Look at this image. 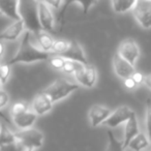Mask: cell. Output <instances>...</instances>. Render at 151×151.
<instances>
[{
  "mask_svg": "<svg viewBox=\"0 0 151 151\" xmlns=\"http://www.w3.org/2000/svg\"><path fill=\"white\" fill-rule=\"evenodd\" d=\"M26 31L25 24L23 20L19 21H14L11 25H9L6 28L0 32V40H4V42H14L17 40L20 36L24 34Z\"/></svg>",
  "mask_w": 151,
  "mask_h": 151,
  "instance_id": "12",
  "label": "cell"
},
{
  "mask_svg": "<svg viewBox=\"0 0 151 151\" xmlns=\"http://www.w3.org/2000/svg\"><path fill=\"white\" fill-rule=\"evenodd\" d=\"M20 14L26 30L31 33L42 30L38 20L37 0H20Z\"/></svg>",
  "mask_w": 151,
  "mask_h": 151,
  "instance_id": "2",
  "label": "cell"
},
{
  "mask_svg": "<svg viewBox=\"0 0 151 151\" xmlns=\"http://www.w3.org/2000/svg\"><path fill=\"white\" fill-rule=\"evenodd\" d=\"M0 129H1V124H0Z\"/></svg>",
  "mask_w": 151,
  "mask_h": 151,
  "instance_id": "41",
  "label": "cell"
},
{
  "mask_svg": "<svg viewBox=\"0 0 151 151\" xmlns=\"http://www.w3.org/2000/svg\"><path fill=\"white\" fill-rule=\"evenodd\" d=\"M9 76H11V65H9L6 62L0 63V79L2 84H5L9 81Z\"/></svg>",
  "mask_w": 151,
  "mask_h": 151,
  "instance_id": "28",
  "label": "cell"
},
{
  "mask_svg": "<svg viewBox=\"0 0 151 151\" xmlns=\"http://www.w3.org/2000/svg\"><path fill=\"white\" fill-rule=\"evenodd\" d=\"M76 81L80 86L85 88H92L96 84L97 81V70L94 65L82 64L78 68V70L73 73Z\"/></svg>",
  "mask_w": 151,
  "mask_h": 151,
  "instance_id": "4",
  "label": "cell"
},
{
  "mask_svg": "<svg viewBox=\"0 0 151 151\" xmlns=\"http://www.w3.org/2000/svg\"><path fill=\"white\" fill-rule=\"evenodd\" d=\"M82 64L83 63L76 62V61L67 60L66 59V62H65V64H64V67L62 68V71L64 73H66V75H73Z\"/></svg>",
  "mask_w": 151,
  "mask_h": 151,
  "instance_id": "27",
  "label": "cell"
},
{
  "mask_svg": "<svg viewBox=\"0 0 151 151\" xmlns=\"http://www.w3.org/2000/svg\"><path fill=\"white\" fill-rule=\"evenodd\" d=\"M117 54H119L123 59L134 65L140 57V48L136 40L127 38L120 42L118 47Z\"/></svg>",
  "mask_w": 151,
  "mask_h": 151,
  "instance_id": "7",
  "label": "cell"
},
{
  "mask_svg": "<svg viewBox=\"0 0 151 151\" xmlns=\"http://www.w3.org/2000/svg\"><path fill=\"white\" fill-rule=\"evenodd\" d=\"M112 110L110 108L106 107L104 105L95 104L89 109L88 111V118L92 127H97L105 123L106 120L111 115Z\"/></svg>",
  "mask_w": 151,
  "mask_h": 151,
  "instance_id": "10",
  "label": "cell"
},
{
  "mask_svg": "<svg viewBox=\"0 0 151 151\" xmlns=\"http://www.w3.org/2000/svg\"><path fill=\"white\" fill-rule=\"evenodd\" d=\"M145 124H146L147 136H150L151 134V99H147L146 101V120H145Z\"/></svg>",
  "mask_w": 151,
  "mask_h": 151,
  "instance_id": "29",
  "label": "cell"
},
{
  "mask_svg": "<svg viewBox=\"0 0 151 151\" xmlns=\"http://www.w3.org/2000/svg\"><path fill=\"white\" fill-rule=\"evenodd\" d=\"M132 78L134 79V81L137 83L138 85L142 84V83H144V80H145V76L143 75L142 73H140V71H134V73H132Z\"/></svg>",
  "mask_w": 151,
  "mask_h": 151,
  "instance_id": "34",
  "label": "cell"
},
{
  "mask_svg": "<svg viewBox=\"0 0 151 151\" xmlns=\"http://www.w3.org/2000/svg\"><path fill=\"white\" fill-rule=\"evenodd\" d=\"M62 57H64L67 60H73L76 62H80L83 64H88V60L86 58V55L83 50L82 46L76 40H70V45L69 48L67 49V51L63 55H61Z\"/></svg>",
  "mask_w": 151,
  "mask_h": 151,
  "instance_id": "15",
  "label": "cell"
},
{
  "mask_svg": "<svg viewBox=\"0 0 151 151\" xmlns=\"http://www.w3.org/2000/svg\"><path fill=\"white\" fill-rule=\"evenodd\" d=\"M9 101V96L7 94V92H5L4 90H0V110L3 109L7 106Z\"/></svg>",
  "mask_w": 151,
  "mask_h": 151,
  "instance_id": "31",
  "label": "cell"
},
{
  "mask_svg": "<svg viewBox=\"0 0 151 151\" xmlns=\"http://www.w3.org/2000/svg\"><path fill=\"white\" fill-rule=\"evenodd\" d=\"M70 45V40H55L52 48V54L54 55H63L67 51Z\"/></svg>",
  "mask_w": 151,
  "mask_h": 151,
  "instance_id": "24",
  "label": "cell"
},
{
  "mask_svg": "<svg viewBox=\"0 0 151 151\" xmlns=\"http://www.w3.org/2000/svg\"><path fill=\"white\" fill-rule=\"evenodd\" d=\"M53 105H54V103L42 91L33 99L31 104V110L37 116H42L48 114L53 109Z\"/></svg>",
  "mask_w": 151,
  "mask_h": 151,
  "instance_id": "13",
  "label": "cell"
},
{
  "mask_svg": "<svg viewBox=\"0 0 151 151\" xmlns=\"http://www.w3.org/2000/svg\"><path fill=\"white\" fill-rule=\"evenodd\" d=\"M148 138H149V140H150V143H151V134H150V136H148Z\"/></svg>",
  "mask_w": 151,
  "mask_h": 151,
  "instance_id": "38",
  "label": "cell"
},
{
  "mask_svg": "<svg viewBox=\"0 0 151 151\" xmlns=\"http://www.w3.org/2000/svg\"><path fill=\"white\" fill-rule=\"evenodd\" d=\"M144 151H151V150H148V148H147V149H145Z\"/></svg>",
  "mask_w": 151,
  "mask_h": 151,
  "instance_id": "39",
  "label": "cell"
},
{
  "mask_svg": "<svg viewBox=\"0 0 151 151\" xmlns=\"http://www.w3.org/2000/svg\"><path fill=\"white\" fill-rule=\"evenodd\" d=\"M31 108L29 107L26 101H17L15 103L11 108V116L12 117H15V116H18L20 114L25 113L26 111H28Z\"/></svg>",
  "mask_w": 151,
  "mask_h": 151,
  "instance_id": "25",
  "label": "cell"
},
{
  "mask_svg": "<svg viewBox=\"0 0 151 151\" xmlns=\"http://www.w3.org/2000/svg\"><path fill=\"white\" fill-rule=\"evenodd\" d=\"M31 34H32L33 42H35L36 46L40 50L48 53H52V48H53V45H54L55 40L48 31L40 30V31L36 32V33H31Z\"/></svg>",
  "mask_w": 151,
  "mask_h": 151,
  "instance_id": "17",
  "label": "cell"
},
{
  "mask_svg": "<svg viewBox=\"0 0 151 151\" xmlns=\"http://www.w3.org/2000/svg\"><path fill=\"white\" fill-rule=\"evenodd\" d=\"M42 1H44L46 4H48L49 6L52 7V9L60 11V9L63 5V1H64V0H42Z\"/></svg>",
  "mask_w": 151,
  "mask_h": 151,
  "instance_id": "30",
  "label": "cell"
},
{
  "mask_svg": "<svg viewBox=\"0 0 151 151\" xmlns=\"http://www.w3.org/2000/svg\"><path fill=\"white\" fill-rule=\"evenodd\" d=\"M0 124H1V129H0V145L15 143L17 141V139H16V132L12 130L6 124L4 123H0Z\"/></svg>",
  "mask_w": 151,
  "mask_h": 151,
  "instance_id": "22",
  "label": "cell"
},
{
  "mask_svg": "<svg viewBox=\"0 0 151 151\" xmlns=\"http://www.w3.org/2000/svg\"><path fill=\"white\" fill-rule=\"evenodd\" d=\"M108 147L107 151H124L125 148L123 147V142L119 141L115 137L112 130H108Z\"/></svg>",
  "mask_w": 151,
  "mask_h": 151,
  "instance_id": "23",
  "label": "cell"
},
{
  "mask_svg": "<svg viewBox=\"0 0 151 151\" xmlns=\"http://www.w3.org/2000/svg\"><path fill=\"white\" fill-rule=\"evenodd\" d=\"M144 84L148 87L149 89H151V75L145 76V80H144Z\"/></svg>",
  "mask_w": 151,
  "mask_h": 151,
  "instance_id": "36",
  "label": "cell"
},
{
  "mask_svg": "<svg viewBox=\"0 0 151 151\" xmlns=\"http://www.w3.org/2000/svg\"><path fill=\"white\" fill-rule=\"evenodd\" d=\"M37 117L38 116L31 109H29L25 113L20 114V115L12 118H13V122L16 125V127H18L19 129H28L34 125Z\"/></svg>",
  "mask_w": 151,
  "mask_h": 151,
  "instance_id": "18",
  "label": "cell"
},
{
  "mask_svg": "<svg viewBox=\"0 0 151 151\" xmlns=\"http://www.w3.org/2000/svg\"><path fill=\"white\" fill-rule=\"evenodd\" d=\"M79 88H80V85L78 83H73L66 79H59L47 87L44 92L50 97L53 103H57L66 99Z\"/></svg>",
  "mask_w": 151,
  "mask_h": 151,
  "instance_id": "3",
  "label": "cell"
},
{
  "mask_svg": "<svg viewBox=\"0 0 151 151\" xmlns=\"http://www.w3.org/2000/svg\"><path fill=\"white\" fill-rule=\"evenodd\" d=\"M16 139L18 142H23L32 146L35 150L40 149L44 144L42 132L33 127L28 128V129H20L16 132Z\"/></svg>",
  "mask_w": 151,
  "mask_h": 151,
  "instance_id": "6",
  "label": "cell"
},
{
  "mask_svg": "<svg viewBox=\"0 0 151 151\" xmlns=\"http://www.w3.org/2000/svg\"><path fill=\"white\" fill-rule=\"evenodd\" d=\"M123 84H124V87H125L126 89H128V90H134V89L136 88L137 86H138V84L134 82V79H132V77L124 79V80H123Z\"/></svg>",
  "mask_w": 151,
  "mask_h": 151,
  "instance_id": "33",
  "label": "cell"
},
{
  "mask_svg": "<svg viewBox=\"0 0 151 151\" xmlns=\"http://www.w3.org/2000/svg\"><path fill=\"white\" fill-rule=\"evenodd\" d=\"M140 132V128H139L138 119H137L136 114L132 116L127 121L125 122V126H124V138H123V147L127 148L129 142Z\"/></svg>",
  "mask_w": 151,
  "mask_h": 151,
  "instance_id": "19",
  "label": "cell"
},
{
  "mask_svg": "<svg viewBox=\"0 0 151 151\" xmlns=\"http://www.w3.org/2000/svg\"><path fill=\"white\" fill-rule=\"evenodd\" d=\"M151 145L150 140H149L147 134L144 132H139L134 139L129 142L127 148L132 149L134 151H144Z\"/></svg>",
  "mask_w": 151,
  "mask_h": 151,
  "instance_id": "20",
  "label": "cell"
},
{
  "mask_svg": "<svg viewBox=\"0 0 151 151\" xmlns=\"http://www.w3.org/2000/svg\"><path fill=\"white\" fill-rule=\"evenodd\" d=\"M73 3H78L83 9V14L86 15L89 11L91 9V7L96 3V0H64L63 1V5L60 9L58 13V16H57V20L59 22H62L64 20V16L67 12V9Z\"/></svg>",
  "mask_w": 151,
  "mask_h": 151,
  "instance_id": "16",
  "label": "cell"
},
{
  "mask_svg": "<svg viewBox=\"0 0 151 151\" xmlns=\"http://www.w3.org/2000/svg\"><path fill=\"white\" fill-rule=\"evenodd\" d=\"M132 15L138 24L144 29L151 28V1L138 0L132 9Z\"/></svg>",
  "mask_w": 151,
  "mask_h": 151,
  "instance_id": "5",
  "label": "cell"
},
{
  "mask_svg": "<svg viewBox=\"0 0 151 151\" xmlns=\"http://www.w3.org/2000/svg\"><path fill=\"white\" fill-rule=\"evenodd\" d=\"M66 62V59L64 57L60 56V55H54L53 54L51 56L49 63L50 65L55 69H58V70H62V68L64 67V64Z\"/></svg>",
  "mask_w": 151,
  "mask_h": 151,
  "instance_id": "26",
  "label": "cell"
},
{
  "mask_svg": "<svg viewBox=\"0 0 151 151\" xmlns=\"http://www.w3.org/2000/svg\"><path fill=\"white\" fill-rule=\"evenodd\" d=\"M134 113V111L129 108L128 106H120L117 109L112 111L111 115L109 116L107 120L105 121L104 125L108 126L110 128H115L121 124H125V122L132 117Z\"/></svg>",
  "mask_w": 151,
  "mask_h": 151,
  "instance_id": "8",
  "label": "cell"
},
{
  "mask_svg": "<svg viewBox=\"0 0 151 151\" xmlns=\"http://www.w3.org/2000/svg\"><path fill=\"white\" fill-rule=\"evenodd\" d=\"M2 82H1V79H0V90H1V87H2Z\"/></svg>",
  "mask_w": 151,
  "mask_h": 151,
  "instance_id": "37",
  "label": "cell"
},
{
  "mask_svg": "<svg viewBox=\"0 0 151 151\" xmlns=\"http://www.w3.org/2000/svg\"><path fill=\"white\" fill-rule=\"evenodd\" d=\"M0 151H20L17 142L11 143V144L0 145Z\"/></svg>",
  "mask_w": 151,
  "mask_h": 151,
  "instance_id": "32",
  "label": "cell"
},
{
  "mask_svg": "<svg viewBox=\"0 0 151 151\" xmlns=\"http://www.w3.org/2000/svg\"><path fill=\"white\" fill-rule=\"evenodd\" d=\"M138 0H112V9L117 14H124L132 11Z\"/></svg>",
  "mask_w": 151,
  "mask_h": 151,
  "instance_id": "21",
  "label": "cell"
},
{
  "mask_svg": "<svg viewBox=\"0 0 151 151\" xmlns=\"http://www.w3.org/2000/svg\"><path fill=\"white\" fill-rule=\"evenodd\" d=\"M149 1H151V0H149Z\"/></svg>",
  "mask_w": 151,
  "mask_h": 151,
  "instance_id": "42",
  "label": "cell"
},
{
  "mask_svg": "<svg viewBox=\"0 0 151 151\" xmlns=\"http://www.w3.org/2000/svg\"><path fill=\"white\" fill-rule=\"evenodd\" d=\"M0 16H2V14H1V12H0Z\"/></svg>",
  "mask_w": 151,
  "mask_h": 151,
  "instance_id": "40",
  "label": "cell"
},
{
  "mask_svg": "<svg viewBox=\"0 0 151 151\" xmlns=\"http://www.w3.org/2000/svg\"><path fill=\"white\" fill-rule=\"evenodd\" d=\"M0 12L2 16L13 21L22 20L20 14V0H0Z\"/></svg>",
  "mask_w": 151,
  "mask_h": 151,
  "instance_id": "14",
  "label": "cell"
},
{
  "mask_svg": "<svg viewBox=\"0 0 151 151\" xmlns=\"http://www.w3.org/2000/svg\"><path fill=\"white\" fill-rule=\"evenodd\" d=\"M37 13L42 30L48 32L52 31L55 28V17L51 7L42 0H37Z\"/></svg>",
  "mask_w": 151,
  "mask_h": 151,
  "instance_id": "9",
  "label": "cell"
},
{
  "mask_svg": "<svg viewBox=\"0 0 151 151\" xmlns=\"http://www.w3.org/2000/svg\"><path fill=\"white\" fill-rule=\"evenodd\" d=\"M31 32L28 30L24 32L19 49L16 54L6 61L7 64L12 66L15 64H30L50 60L53 54L40 50L31 38Z\"/></svg>",
  "mask_w": 151,
  "mask_h": 151,
  "instance_id": "1",
  "label": "cell"
},
{
  "mask_svg": "<svg viewBox=\"0 0 151 151\" xmlns=\"http://www.w3.org/2000/svg\"><path fill=\"white\" fill-rule=\"evenodd\" d=\"M113 69L115 71L116 76L118 78L122 79V80L132 77V73L136 71L134 65L126 61L125 59H123L117 53L113 57Z\"/></svg>",
  "mask_w": 151,
  "mask_h": 151,
  "instance_id": "11",
  "label": "cell"
},
{
  "mask_svg": "<svg viewBox=\"0 0 151 151\" xmlns=\"http://www.w3.org/2000/svg\"><path fill=\"white\" fill-rule=\"evenodd\" d=\"M5 53V45L2 42V40H0V60L3 58V55Z\"/></svg>",
  "mask_w": 151,
  "mask_h": 151,
  "instance_id": "35",
  "label": "cell"
}]
</instances>
